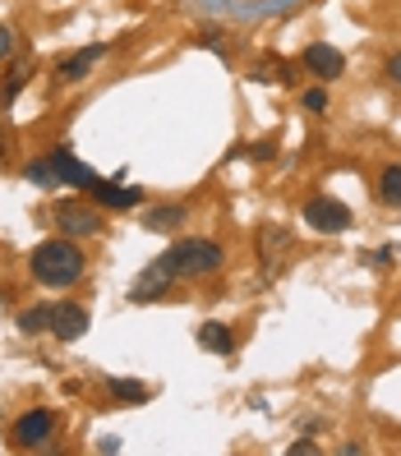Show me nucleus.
<instances>
[{
    "label": "nucleus",
    "mask_w": 401,
    "mask_h": 456,
    "mask_svg": "<svg viewBox=\"0 0 401 456\" xmlns=\"http://www.w3.org/2000/svg\"><path fill=\"white\" fill-rule=\"evenodd\" d=\"M84 249L74 245V235H61V240H46V245L33 249V281L42 286H74L84 277Z\"/></svg>",
    "instance_id": "nucleus-1"
},
{
    "label": "nucleus",
    "mask_w": 401,
    "mask_h": 456,
    "mask_svg": "<svg viewBox=\"0 0 401 456\" xmlns=\"http://www.w3.org/2000/svg\"><path fill=\"white\" fill-rule=\"evenodd\" d=\"M222 245L217 240H180V245H171L162 254V263L171 267L176 277H208V273H217L222 267Z\"/></svg>",
    "instance_id": "nucleus-2"
},
{
    "label": "nucleus",
    "mask_w": 401,
    "mask_h": 456,
    "mask_svg": "<svg viewBox=\"0 0 401 456\" xmlns=\"http://www.w3.org/2000/svg\"><path fill=\"white\" fill-rule=\"evenodd\" d=\"M305 222H309L318 235H346V231L356 226L351 208H346L341 199H328V194H318V199L305 203Z\"/></svg>",
    "instance_id": "nucleus-3"
},
{
    "label": "nucleus",
    "mask_w": 401,
    "mask_h": 456,
    "mask_svg": "<svg viewBox=\"0 0 401 456\" xmlns=\"http://www.w3.org/2000/svg\"><path fill=\"white\" fill-rule=\"evenodd\" d=\"M51 434H56V415H51V411H23L10 424V443L14 447H42Z\"/></svg>",
    "instance_id": "nucleus-4"
},
{
    "label": "nucleus",
    "mask_w": 401,
    "mask_h": 456,
    "mask_svg": "<svg viewBox=\"0 0 401 456\" xmlns=\"http://www.w3.org/2000/svg\"><path fill=\"white\" fill-rule=\"evenodd\" d=\"M300 65H305L314 78H323V84H332V78H341V74H346V56H341L337 46H328V42H314V46H305Z\"/></svg>",
    "instance_id": "nucleus-5"
},
{
    "label": "nucleus",
    "mask_w": 401,
    "mask_h": 456,
    "mask_svg": "<svg viewBox=\"0 0 401 456\" xmlns=\"http://www.w3.org/2000/svg\"><path fill=\"white\" fill-rule=\"evenodd\" d=\"M51 332H56L61 341H78L88 332V309L70 305V300H56V305H51Z\"/></svg>",
    "instance_id": "nucleus-6"
},
{
    "label": "nucleus",
    "mask_w": 401,
    "mask_h": 456,
    "mask_svg": "<svg viewBox=\"0 0 401 456\" xmlns=\"http://www.w3.org/2000/svg\"><path fill=\"white\" fill-rule=\"evenodd\" d=\"M56 222H61V231L65 235H97L102 231V217H97V208H88V203H61L56 208Z\"/></svg>",
    "instance_id": "nucleus-7"
},
{
    "label": "nucleus",
    "mask_w": 401,
    "mask_h": 456,
    "mask_svg": "<svg viewBox=\"0 0 401 456\" xmlns=\"http://www.w3.org/2000/svg\"><path fill=\"white\" fill-rule=\"evenodd\" d=\"M171 281H176V273H171V267H167L162 258H157V263L148 267V273H143L139 281H134L129 300H134V305H143V300H157V295H162V290H171Z\"/></svg>",
    "instance_id": "nucleus-8"
},
{
    "label": "nucleus",
    "mask_w": 401,
    "mask_h": 456,
    "mask_svg": "<svg viewBox=\"0 0 401 456\" xmlns=\"http://www.w3.org/2000/svg\"><path fill=\"white\" fill-rule=\"evenodd\" d=\"M106 56V46L102 42H93V46H84V51H78V56H70L65 65H61V78H65V84H84V78L93 74V65Z\"/></svg>",
    "instance_id": "nucleus-9"
},
{
    "label": "nucleus",
    "mask_w": 401,
    "mask_h": 456,
    "mask_svg": "<svg viewBox=\"0 0 401 456\" xmlns=\"http://www.w3.org/2000/svg\"><path fill=\"white\" fill-rule=\"evenodd\" d=\"M180 226H184V208L180 203H162V208H152L143 217V231H157V235H171Z\"/></svg>",
    "instance_id": "nucleus-10"
},
{
    "label": "nucleus",
    "mask_w": 401,
    "mask_h": 456,
    "mask_svg": "<svg viewBox=\"0 0 401 456\" xmlns=\"http://www.w3.org/2000/svg\"><path fill=\"white\" fill-rule=\"evenodd\" d=\"M199 346L212 355H231L235 351V332L226 323H199Z\"/></svg>",
    "instance_id": "nucleus-11"
},
{
    "label": "nucleus",
    "mask_w": 401,
    "mask_h": 456,
    "mask_svg": "<svg viewBox=\"0 0 401 456\" xmlns=\"http://www.w3.org/2000/svg\"><path fill=\"white\" fill-rule=\"evenodd\" d=\"M106 392H111V401H120V406H143L152 396V387L139 383V379H106Z\"/></svg>",
    "instance_id": "nucleus-12"
},
{
    "label": "nucleus",
    "mask_w": 401,
    "mask_h": 456,
    "mask_svg": "<svg viewBox=\"0 0 401 456\" xmlns=\"http://www.w3.org/2000/svg\"><path fill=\"white\" fill-rule=\"evenodd\" d=\"M93 199H97V203H106V208H134L143 194H139V190H120V184H111V180H106V184H97V180H93Z\"/></svg>",
    "instance_id": "nucleus-13"
},
{
    "label": "nucleus",
    "mask_w": 401,
    "mask_h": 456,
    "mask_svg": "<svg viewBox=\"0 0 401 456\" xmlns=\"http://www.w3.org/2000/svg\"><path fill=\"white\" fill-rule=\"evenodd\" d=\"M19 332H29V337L51 332V305H33V309H23V314H19Z\"/></svg>",
    "instance_id": "nucleus-14"
},
{
    "label": "nucleus",
    "mask_w": 401,
    "mask_h": 456,
    "mask_svg": "<svg viewBox=\"0 0 401 456\" xmlns=\"http://www.w3.org/2000/svg\"><path fill=\"white\" fill-rule=\"evenodd\" d=\"M379 199H383L388 208H401V162L379 175Z\"/></svg>",
    "instance_id": "nucleus-15"
},
{
    "label": "nucleus",
    "mask_w": 401,
    "mask_h": 456,
    "mask_svg": "<svg viewBox=\"0 0 401 456\" xmlns=\"http://www.w3.org/2000/svg\"><path fill=\"white\" fill-rule=\"evenodd\" d=\"M305 111L323 116V111H328V88H309V93H305Z\"/></svg>",
    "instance_id": "nucleus-16"
},
{
    "label": "nucleus",
    "mask_w": 401,
    "mask_h": 456,
    "mask_svg": "<svg viewBox=\"0 0 401 456\" xmlns=\"http://www.w3.org/2000/svg\"><path fill=\"white\" fill-rule=\"evenodd\" d=\"M388 78H392V84H401V51H397V56H388Z\"/></svg>",
    "instance_id": "nucleus-17"
},
{
    "label": "nucleus",
    "mask_w": 401,
    "mask_h": 456,
    "mask_svg": "<svg viewBox=\"0 0 401 456\" xmlns=\"http://www.w3.org/2000/svg\"><path fill=\"white\" fill-rule=\"evenodd\" d=\"M10 51H14V37H10V28H0V61H5Z\"/></svg>",
    "instance_id": "nucleus-18"
},
{
    "label": "nucleus",
    "mask_w": 401,
    "mask_h": 456,
    "mask_svg": "<svg viewBox=\"0 0 401 456\" xmlns=\"http://www.w3.org/2000/svg\"><path fill=\"white\" fill-rule=\"evenodd\" d=\"M19 84H23V65H14V74H10V84H5V93L14 97V93H19Z\"/></svg>",
    "instance_id": "nucleus-19"
},
{
    "label": "nucleus",
    "mask_w": 401,
    "mask_h": 456,
    "mask_svg": "<svg viewBox=\"0 0 401 456\" xmlns=\"http://www.w3.org/2000/svg\"><path fill=\"white\" fill-rule=\"evenodd\" d=\"M291 452H296V456H314L318 447H314V443H291Z\"/></svg>",
    "instance_id": "nucleus-20"
}]
</instances>
